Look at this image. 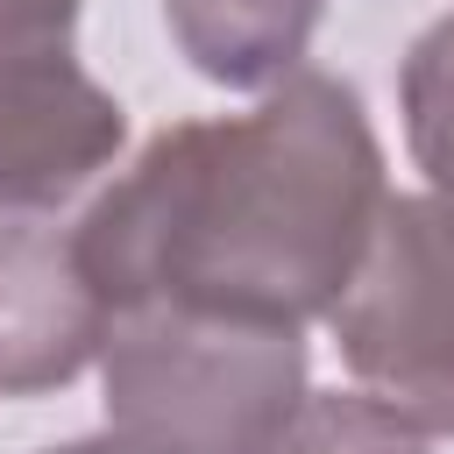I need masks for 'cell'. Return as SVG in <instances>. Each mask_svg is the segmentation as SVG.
<instances>
[{
	"label": "cell",
	"mask_w": 454,
	"mask_h": 454,
	"mask_svg": "<svg viewBox=\"0 0 454 454\" xmlns=\"http://www.w3.org/2000/svg\"><path fill=\"white\" fill-rule=\"evenodd\" d=\"M383 142L355 85L277 78L248 114L163 128L71 227V248L121 305H184L305 326L348 291L376 213Z\"/></svg>",
	"instance_id": "1"
},
{
	"label": "cell",
	"mask_w": 454,
	"mask_h": 454,
	"mask_svg": "<svg viewBox=\"0 0 454 454\" xmlns=\"http://www.w3.org/2000/svg\"><path fill=\"white\" fill-rule=\"evenodd\" d=\"M106 433L135 454H248L305 397V326L121 305L99 340Z\"/></svg>",
	"instance_id": "2"
},
{
	"label": "cell",
	"mask_w": 454,
	"mask_h": 454,
	"mask_svg": "<svg viewBox=\"0 0 454 454\" xmlns=\"http://www.w3.org/2000/svg\"><path fill=\"white\" fill-rule=\"evenodd\" d=\"M326 326L369 397H383L426 440L454 433V227L426 192L383 199Z\"/></svg>",
	"instance_id": "3"
},
{
	"label": "cell",
	"mask_w": 454,
	"mask_h": 454,
	"mask_svg": "<svg viewBox=\"0 0 454 454\" xmlns=\"http://www.w3.org/2000/svg\"><path fill=\"white\" fill-rule=\"evenodd\" d=\"M85 0H0V213H50L128 142L121 99L78 64Z\"/></svg>",
	"instance_id": "4"
},
{
	"label": "cell",
	"mask_w": 454,
	"mask_h": 454,
	"mask_svg": "<svg viewBox=\"0 0 454 454\" xmlns=\"http://www.w3.org/2000/svg\"><path fill=\"white\" fill-rule=\"evenodd\" d=\"M106 298L92 291L71 234L7 220L0 227V397L64 390L99 362Z\"/></svg>",
	"instance_id": "5"
},
{
	"label": "cell",
	"mask_w": 454,
	"mask_h": 454,
	"mask_svg": "<svg viewBox=\"0 0 454 454\" xmlns=\"http://www.w3.org/2000/svg\"><path fill=\"white\" fill-rule=\"evenodd\" d=\"M326 0H163L177 57L227 92H270L298 71Z\"/></svg>",
	"instance_id": "6"
},
{
	"label": "cell",
	"mask_w": 454,
	"mask_h": 454,
	"mask_svg": "<svg viewBox=\"0 0 454 454\" xmlns=\"http://www.w3.org/2000/svg\"><path fill=\"white\" fill-rule=\"evenodd\" d=\"M397 106H404V149L426 177V199L454 227V14H440L397 71Z\"/></svg>",
	"instance_id": "7"
},
{
	"label": "cell",
	"mask_w": 454,
	"mask_h": 454,
	"mask_svg": "<svg viewBox=\"0 0 454 454\" xmlns=\"http://www.w3.org/2000/svg\"><path fill=\"white\" fill-rule=\"evenodd\" d=\"M248 454H426V433L369 390H305Z\"/></svg>",
	"instance_id": "8"
},
{
	"label": "cell",
	"mask_w": 454,
	"mask_h": 454,
	"mask_svg": "<svg viewBox=\"0 0 454 454\" xmlns=\"http://www.w3.org/2000/svg\"><path fill=\"white\" fill-rule=\"evenodd\" d=\"M43 454H135V447H121V440L106 433V440H71V447H43Z\"/></svg>",
	"instance_id": "9"
}]
</instances>
